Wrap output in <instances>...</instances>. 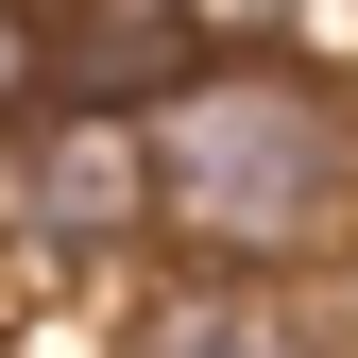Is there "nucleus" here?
I'll return each mask as SVG.
<instances>
[{
    "label": "nucleus",
    "mask_w": 358,
    "mask_h": 358,
    "mask_svg": "<svg viewBox=\"0 0 358 358\" xmlns=\"http://www.w3.org/2000/svg\"><path fill=\"white\" fill-rule=\"evenodd\" d=\"M0 120H34V17H0Z\"/></svg>",
    "instance_id": "20e7f679"
},
{
    "label": "nucleus",
    "mask_w": 358,
    "mask_h": 358,
    "mask_svg": "<svg viewBox=\"0 0 358 358\" xmlns=\"http://www.w3.org/2000/svg\"><path fill=\"white\" fill-rule=\"evenodd\" d=\"M0 222H17L34 256H103L154 222V154L120 137V120H0Z\"/></svg>",
    "instance_id": "f03ea898"
},
{
    "label": "nucleus",
    "mask_w": 358,
    "mask_h": 358,
    "mask_svg": "<svg viewBox=\"0 0 358 358\" xmlns=\"http://www.w3.org/2000/svg\"><path fill=\"white\" fill-rule=\"evenodd\" d=\"M120 358H341L324 307L273 290V273H171L137 324H120Z\"/></svg>",
    "instance_id": "7ed1b4c3"
},
{
    "label": "nucleus",
    "mask_w": 358,
    "mask_h": 358,
    "mask_svg": "<svg viewBox=\"0 0 358 358\" xmlns=\"http://www.w3.org/2000/svg\"><path fill=\"white\" fill-rule=\"evenodd\" d=\"M154 222L188 239V273H290L358 222V85L307 52H256L222 34L205 85L154 120Z\"/></svg>",
    "instance_id": "f257e3e1"
}]
</instances>
